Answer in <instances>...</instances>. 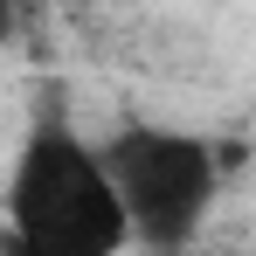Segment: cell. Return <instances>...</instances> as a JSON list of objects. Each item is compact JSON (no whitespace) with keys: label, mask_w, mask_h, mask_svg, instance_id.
I'll use <instances>...</instances> for the list:
<instances>
[{"label":"cell","mask_w":256,"mask_h":256,"mask_svg":"<svg viewBox=\"0 0 256 256\" xmlns=\"http://www.w3.org/2000/svg\"><path fill=\"white\" fill-rule=\"evenodd\" d=\"M132 242L138 236L104 173V146L42 118L7 173V256H125Z\"/></svg>","instance_id":"6da1fadb"},{"label":"cell","mask_w":256,"mask_h":256,"mask_svg":"<svg viewBox=\"0 0 256 256\" xmlns=\"http://www.w3.org/2000/svg\"><path fill=\"white\" fill-rule=\"evenodd\" d=\"M104 173L132 214V236L146 250H180L208 222L222 194V152L173 125H125L104 138Z\"/></svg>","instance_id":"7a4b0ae2"}]
</instances>
